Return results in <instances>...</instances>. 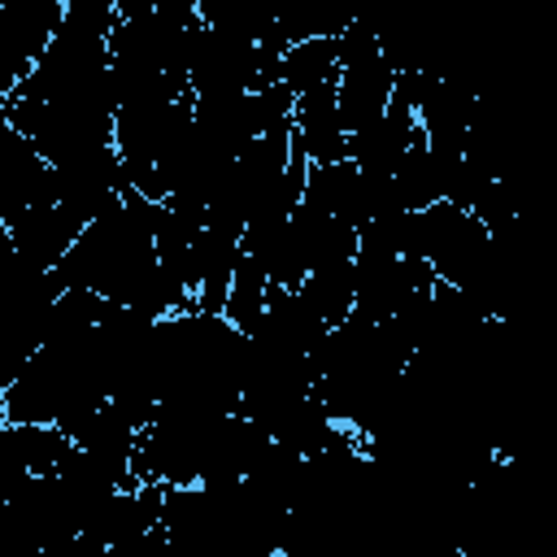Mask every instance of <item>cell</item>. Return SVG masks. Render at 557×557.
I'll return each instance as SVG.
<instances>
[{
	"label": "cell",
	"instance_id": "6da1fadb",
	"mask_svg": "<svg viewBox=\"0 0 557 557\" xmlns=\"http://www.w3.org/2000/svg\"><path fill=\"white\" fill-rule=\"evenodd\" d=\"M109 400V366L96 331L61 344H44L22 374L4 387V422L70 431Z\"/></svg>",
	"mask_w": 557,
	"mask_h": 557
},
{
	"label": "cell",
	"instance_id": "7a4b0ae2",
	"mask_svg": "<svg viewBox=\"0 0 557 557\" xmlns=\"http://www.w3.org/2000/svg\"><path fill=\"white\" fill-rule=\"evenodd\" d=\"M57 296L61 287L52 270H30L13 257V265L0 274V387H9L44 348V326Z\"/></svg>",
	"mask_w": 557,
	"mask_h": 557
},
{
	"label": "cell",
	"instance_id": "3957f363",
	"mask_svg": "<svg viewBox=\"0 0 557 557\" xmlns=\"http://www.w3.org/2000/svg\"><path fill=\"white\" fill-rule=\"evenodd\" d=\"M392 104V70L383 61V39L370 35L361 22H348L339 35V65H335V109L344 135H361L383 122Z\"/></svg>",
	"mask_w": 557,
	"mask_h": 557
},
{
	"label": "cell",
	"instance_id": "277c9868",
	"mask_svg": "<svg viewBox=\"0 0 557 557\" xmlns=\"http://www.w3.org/2000/svg\"><path fill=\"white\" fill-rule=\"evenodd\" d=\"M65 17V0H0V109L35 70Z\"/></svg>",
	"mask_w": 557,
	"mask_h": 557
},
{
	"label": "cell",
	"instance_id": "5b68a950",
	"mask_svg": "<svg viewBox=\"0 0 557 557\" xmlns=\"http://www.w3.org/2000/svg\"><path fill=\"white\" fill-rule=\"evenodd\" d=\"M39 205H57L52 165L0 109V226L17 222L26 209H39Z\"/></svg>",
	"mask_w": 557,
	"mask_h": 557
},
{
	"label": "cell",
	"instance_id": "8992f818",
	"mask_svg": "<svg viewBox=\"0 0 557 557\" xmlns=\"http://www.w3.org/2000/svg\"><path fill=\"white\" fill-rule=\"evenodd\" d=\"M52 178H57V205L70 209L83 226L96 222L126 191L122 161H117L113 148L96 152V157H83V161H70V165H52Z\"/></svg>",
	"mask_w": 557,
	"mask_h": 557
},
{
	"label": "cell",
	"instance_id": "52a82bcc",
	"mask_svg": "<svg viewBox=\"0 0 557 557\" xmlns=\"http://www.w3.org/2000/svg\"><path fill=\"white\" fill-rule=\"evenodd\" d=\"M292 148H296L309 165L348 161V135H344V126H339L335 83H322V87L296 96V104H292Z\"/></svg>",
	"mask_w": 557,
	"mask_h": 557
},
{
	"label": "cell",
	"instance_id": "ba28073f",
	"mask_svg": "<svg viewBox=\"0 0 557 557\" xmlns=\"http://www.w3.org/2000/svg\"><path fill=\"white\" fill-rule=\"evenodd\" d=\"M4 231H9L13 257L22 265H30V270H57V261L83 235V222L70 209H61V205H39V209H26Z\"/></svg>",
	"mask_w": 557,
	"mask_h": 557
},
{
	"label": "cell",
	"instance_id": "9c48e42d",
	"mask_svg": "<svg viewBox=\"0 0 557 557\" xmlns=\"http://www.w3.org/2000/svg\"><path fill=\"white\" fill-rule=\"evenodd\" d=\"M352 261L357 257H339V261H313L305 283L296 287V300L331 331L352 313Z\"/></svg>",
	"mask_w": 557,
	"mask_h": 557
},
{
	"label": "cell",
	"instance_id": "30bf717a",
	"mask_svg": "<svg viewBox=\"0 0 557 557\" xmlns=\"http://www.w3.org/2000/svg\"><path fill=\"white\" fill-rule=\"evenodd\" d=\"M335 65H339V35L335 39H305L296 48H283L278 83L292 96H305L322 83H335Z\"/></svg>",
	"mask_w": 557,
	"mask_h": 557
},
{
	"label": "cell",
	"instance_id": "8fae6325",
	"mask_svg": "<svg viewBox=\"0 0 557 557\" xmlns=\"http://www.w3.org/2000/svg\"><path fill=\"white\" fill-rule=\"evenodd\" d=\"M261 309H265V274L239 252V265H235V274H231V292H226L222 318H226L239 335H248V331L257 326Z\"/></svg>",
	"mask_w": 557,
	"mask_h": 557
},
{
	"label": "cell",
	"instance_id": "7c38bea8",
	"mask_svg": "<svg viewBox=\"0 0 557 557\" xmlns=\"http://www.w3.org/2000/svg\"><path fill=\"white\" fill-rule=\"evenodd\" d=\"M30 479L35 474H30V466H26V457H22L17 440H13V426L4 422L0 426V505H9Z\"/></svg>",
	"mask_w": 557,
	"mask_h": 557
},
{
	"label": "cell",
	"instance_id": "4fadbf2b",
	"mask_svg": "<svg viewBox=\"0 0 557 557\" xmlns=\"http://www.w3.org/2000/svg\"><path fill=\"white\" fill-rule=\"evenodd\" d=\"M109 557H191V553H187V548H178V544L161 531V522H157L152 531H144V535H135V540H126V544L109 548Z\"/></svg>",
	"mask_w": 557,
	"mask_h": 557
}]
</instances>
